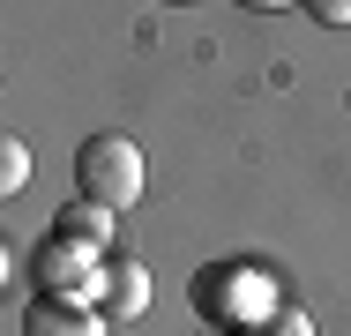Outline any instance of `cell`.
I'll return each mask as SVG.
<instances>
[{
    "instance_id": "obj_2",
    "label": "cell",
    "mask_w": 351,
    "mask_h": 336,
    "mask_svg": "<svg viewBox=\"0 0 351 336\" xmlns=\"http://www.w3.org/2000/svg\"><path fill=\"white\" fill-rule=\"evenodd\" d=\"M269 307H277V299L262 291V276H254V269L210 262L202 276H195V314L217 322V329H239V322H254V314H269Z\"/></svg>"
},
{
    "instance_id": "obj_9",
    "label": "cell",
    "mask_w": 351,
    "mask_h": 336,
    "mask_svg": "<svg viewBox=\"0 0 351 336\" xmlns=\"http://www.w3.org/2000/svg\"><path fill=\"white\" fill-rule=\"evenodd\" d=\"M299 8H306L322 30H351V0H299Z\"/></svg>"
},
{
    "instance_id": "obj_6",
    "label": "cell",
    "mask_w": 351,
    "mask_h": 336,
    "mask_svg": "<svg viewBox=\"0 0 351 336\" xmlns=\"http://www.w3.org/2000/svg\"><path fill=\"white\" fill-rule=\"evenodd\" d=\"M60 239H75V247H97L105 254V239H112V209H97V202H82L75 195L68 209H60V224H53Z\"/></svg>"
},
{
    "instance_id": "obj_5",
    "label": "cell",
    "mask_w": 351,
    "mask_h": 336,
    "mask_svg": "<svg viewBox=\"0 0 351 336\" xmlns=\"http://www.w3.org/2000/svg\"><path fill=\"white\" fill-rule=\"evenodd\" d=\"M112 322L90 307V299H60V291H38V307L23 314V336H105Z\"/></svg>"
},
{
    "instance_id": "obj_1",
    "label": "cell",
    "mask_w": 351,
    "mask_h": 336,
    "mask_svg": "<svg viewBox=\"0 0 351 336\" xmlns=\"http://www.w3.org/2000/svg\"><path fill=\"white\" fill-rule=\"evenodd\" d=\"M142 187H149V165H142V149L128 134H90L82 149H75V195L97 202V209H135Z\"/></svg>"
},
{
    "instance_id": "obj_8",
    "label": "cell",
    "mask_w": 351,
    "mask_h": 336,
    "mask_svg": "<svg viewBox=\"0 0 351 336\" xmlns=\"http://www.w3.org/2000/svg\"><path fill=\"white\" fill-rule=\"evenodd\" d=\"M23 180H30V142L8 134L0 142V195H23Z\"/></svg>"
},
{
    "instance_id": "obj_4",
    "label": "cell",
    "mask_w": 351,
    "mask_h": 336,
    "mask_svg": "<svg viewBox=\"0 0 351 336\" xmlns=\"http://www.w3.org/2000/svg\"><path fill=\"white\" fill-rule=\"evenodd\" d=\"M90 307H97L112 329L142 322V314H149V269L128 262V254H120V262H105V284H97V299H90Z\"/></svg>"
},
{
    "instance_id": "obj_10",
    "label": "cell",
    "mask_w": 351,
    "mask_h": 336,
    "mask_svg": "<svg viewBox=\"0 0 351 336\" xmlns=\"http://www.w3.org/2000/svg\"><path fill=\"white\" fill-rule=\"evenodd\" d=\"M239 8H254V15H277V8H291V0H239Z\"/></svg>"
},
{
    "instance_id": "obj_7",
    "label": "cell",
    "mask_w": 351,
    "mask_h": 336,
    "mask_svg": "<svg viewBox=\"0 0 351 336\" xmlns=\"http://www.w3.org/2000/svg\"><path fill=\"white\" fill-rule=\"evenodd\" d=\"M224 336H314V322L299 307H269V314H254V322H239V329H224Z\"/></svg>"
},
{
    "instance_id": "obj_3",
    "label": "cell",
    "mask_w": 351,
    "mask_h": 336,
    "mask_svg": "<svg viewBox=\"0 0 351 336\" xmlns=\"http://www.w3.org/2000/svg\"><path fill=\"white\" fill-rule=\"evenodd\" d=\"M30 269H38V291H60V299H97V284H105V254L97 247H75L60 232L38 239Z\"/></svg>"
}]
</instances>
